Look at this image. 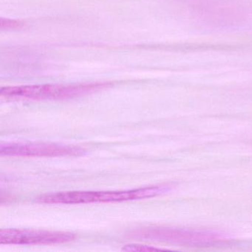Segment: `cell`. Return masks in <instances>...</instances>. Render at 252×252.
Returning <instances> with one entry per match:
<instances>
[{"label":"cell","instance_id":"277c9868","mask_svg":"<svg viewBox=\"0 0 252 252\" xmlns=\"http://www.w3.org/2000/svg\"><path fill=\"white\" fill-rule=\"evenodd\" d=\"M76 234L67 231L7 228L0 231L1 245H51L70 243Z\"/></svg>","mask_w":252,"mask_h":252},{"label":"cell","instance_id":"6da1fadb","mask_svg":"<svg viewBox=\"0 0 252 252\" xmlns=\"http://www.w3.org/2000/svg\"><path fill=\"white\" fill-rule=\"evenodd\" d=\"M166 186H155L122 191H74L51 193L39 196L36 201L45 204H85L142 200L169 191Z\"/></svg>","mask_w":252,"mask_h":252},{"label":"cell","instance_id":"7a4b0ae2","mask_svg":"<svg viewBox=\"0 0 252 252\" xmlns=\"http://www.w3.org/2000/svg\"><path fill=\"white\" fill-rule=\"evenodd\" d=\"M108 82L81 85H39L6 87L0 90V95L5 98L27 100H63L81 96L110 87Z\"/></svg>","mask_w":252,"mask_h":252},{"label":"cell","instance_id":"8992f818","mask_svg":"<svg viewBox=\"0 0 252 252\" xmlns=\"http://www.w3.org/2000/svg\"><path fill=\"white\" fill-rule=\"evenodd\" d=\"M163 250L165 249L142 244H128L122 249V251L125 252H157Z\"/></svg>","mask_w":252,"mask_h":252},{"label":"cell","instance_id":"5b68a950","mask_svg":"<svg viewBox=\"0 0 252 252\" xmlns=\"http://www.w3.org/2000/svg\"><path fill=\"white\" fill-rule=\"evenodd\" d=\"M82 153L80 147L50 143H5L0 146V155L11 157H59Z\"/></svg>","mask_w":252,"mask_h":252},{"label":"cell","instance_id":"3957f363","mask_svg":"<svg viewBox=\"0 0 252 252\" xmlns=\"http://www.w3.org/2000/svg\"><path fill=\"white\" fill-rule=\"evenodd\" d=\"M129 235L134 238L192 246H215L227 241L219 233L163 227L140 228L132 231Z\"/></svg>","mask_w":252,"mask_h":252}]
</instances>
